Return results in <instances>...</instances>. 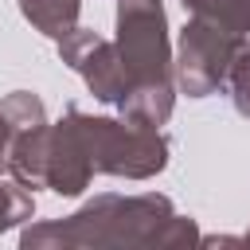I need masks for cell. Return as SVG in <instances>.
I'll return each instance as SVG.
<instances>
[{
  "instance_id": "cell-1",
  "label": "cell",
  "mask_w": 250,
  "mask_h": 250,
  "mask_svg": "<svg viewBox=\"0 0 250 250\" xmlns=\"http://www.w3.org/2000/svg\"><path fill=\"white\" fill-rule=\"evenodd\" d=\"M199 246V223L180 215L164 191H102L74 215L27 223L20 250H180Z\"/></svg>"
},
{
  "instance_id": "cell-2",
  "label": "cell",
  "mask_w": 250,
  "mask_h": 250,
  "mask_svg": "<svg viewBox=\"0 0 250 250\" xmlns=\"http://www.w3.org/2000/svg\"><path fill=\"white\" fill-rule=\"evenodd\" d=\"M121 62L129 70V90L117 102V117L160 129L176 109V70L164 0H117V35Z\"/></svg>"
},
{
  "instance_id": "cell-3",
  "label": "cell",
  "mask_w": 250,
  "mask_h": 250,
  "mask_svg": "<svg viewBox=\"0 0 250 250\" xmlns=\"http://www.w3.org/2000/svg\"><path fill=\"white\" fill-rule=\"evenodd\" d=\"M66 117L98 176L152 180L168 168L172 141L160 129H148V125L125 121V117H94V113H82L78 105H66Z\"/></svg>"
},
{
  "instance_id": "cell-4",
  "label": "cell",
  "mask_w": 250,
  "mask_h": 250,
  "mask_svg": "<svg viewBox=\"0 0 250 250\" xmlns=\"http://www.w3.org/2000/svg\"><path fill=\"white\" fill-rule=\"evenodd\" d=\"M246 43V35H234L211 20L188 16V23L176 35V55H172V70H176V90L188 98H211L227 86V70L238 55V47Z\"/></svg>"
},
{
  "instance_id": "cell-5",
  "label": "cell",
  "mask_w": 250,
  "mask_h": 250,
  "mask_svg": "<svg viewBox=\"0 0 250 250\" xmlns=\"http://www.w3.org/2000/svg\"><path fill=\"white\" fill-rule=\"evenodd\" d=\"M55 47H59V59H62L70 70L82 74L86 90H90L98 102L117 105V102L125 98V90H129V70H125V62H121V51H117L113 39L98 35L94 27H74V31H66L62 39H55Z\"/></svg>"
},
{
  "instance_id": "cell-6",
  "label": "cell",
  "mask_w": 250,
  "mask_h": 250,
  "mask_svg": "<svg viewBox=\"0 0 250 250\" xmlns=\"http://www.w3.org/2000/svg\"><path fill=\"white\" fill-rule=\"evenodd\" d=\"M20 12L23 20L43 31L47 39H62L66 31L78 27V16H82V0H20Z\"/></svg>"
},
{
  "instance_id": "cell-7",
  "label": "cell",
  "mask_w": 250,
  "mask_h": 250,
  "mask_svg": "<svg viewBox=\"0 0 250 250\" xmlns=\"http://www.w3.org/2000/svg\"><path fill=\"white\" fill-rule=\"evenodd\" d=\"M188 16L211 20L234 35H250V0H180Z\"/></svg>"
},
{
  "instance_id": "cell-8",
  "label": "cell",
  "mask_w": 250,
  "mask_h": 250,
  "mask_svg": "<svg viewBox=\"0 0 250 250\" xmlns=\"http://www.w3.org/2000/svg\"><path fill=\"white\" fill-rule=\"evenodd\" d=\"M0 109H4L8 125H12V137L47 125V109H43L39 94H31V90H12V94H4V98H0Z\"/></svg>"
},
{
  "instance_id": "cell-9",
  "label": "cell",
  "mask_w": 250,
  "mask_h": 250,
  "mask_svg": "<svg viewBox=\"0 0 250 250\" xmlns=\"http://www.w3.org/2000/svg\"><path fill=\"white\" fill-rule=\"evenodd\" d=\"M31 215H35V195H31V188H23L20 180H0V234L4 230H12V227H23V223H31Z\"/></svg>"
},
{
  "instance_id": "cell-10",
  "label": "cell",
  "mask_w": 250,
  "mask_h": 250,
  "mask_svg": "<svg viewBox=\"0 0 250 250\" xmlns=\"http://www.w3.org/2000/svg\"><path fill=\"white\" fill-rule=\"evenodd\" d=\"M223 90H227L234 113L250 121V43L238 47V55H234V62H230V70H227V86H223Z\"/></svg>"
},
{
  "instance_id": "cell-11",
  "label": "cell",
  "mask_w": 250,
  "mask_h": 250,
  "mask_svg": "<svg viewBox=\"0 0 250 250\" xmlns=\"http://www.w3.org/2000/svg\"><path fill=\"white\" fill-rule=\"evenodd\" d=\"M8 152H12V125L0 109V172H8Z\"/></svg>"
},
{
  "instance_id": "cell-12",
  "label": "cell",
  "mask_w": 250,
  "mask_h": 250,
  "mask_svg": "<svg viewBox=\"0 0 250 250\" xmlns=\"http://www.w3.org/2000/svg\"><path fill=\"white\" fill-rule=\"evenodd\" d=\"M242 238H246V246H250V230H246V234H242Z\"/></svg>"
}]
</instances>
